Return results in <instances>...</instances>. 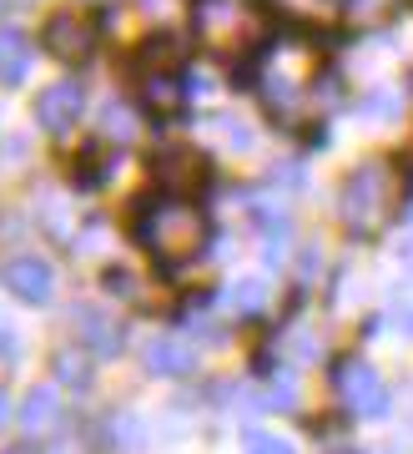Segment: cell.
<instances>
[{"label": "cell", "mask_w": 413, "mask_h": 454, "mask_svg": "<svg viewBox=\"0 0 413 454\" xmlns=\"http://www.w3.org/2000/svg\"><path fill=\"white\" fill-rule=\"evenodd\" d=\"M242 309H247V313H253V309H262V283H242Z\"/></svg>", "instance_id": "8fae6325"}, {"label": "cell", "mask_w": 413, "mask_h": 454, "mask_svg": "<svg viewBox=\"0 0 413 454\" xmlns=\"http://www.w3.org/2000/svg\"><path fill=\"white\" fill-rule=\"evenodd\" d=\"M81 106H86L81 86L76 82H56V86H46V91L35 97V121H41L51 137H66V131L76 127Z\"/></svg>", "instance_id": "277c9868"}, {"label": "cell", "mask_w": 413, "mask_h": 454, "mask_svg": "<svg viewBox=\"0 0 413 454\" xmlns=\"http://www.w3.org/2000/svg\"><path fill=\"white\" fill-rule=\"evenodd\" d=\"M31 41L20 31H0V82L5 86H20L26 82V71H31Z\"/></svg>", "instance_id": "8992f818"}, {"label": "cell", "mask_w": 413, "mask_h": 454, "mask_svg": "<svg viewBox=\"0 0 413 454\" xmlns=\"http://www.w3.org/2000/svg\"><path fill=\"white\" fill-rule=\"evenodd\" d=\"M146 364L157 373H187L191 369V348L176 339H152L146 343Z\"/></svg>", "instance_id": "ba28073f"}, {"label": "cell", "mask_w": 413, "mask_h": 454, "mask_svg": "<svg viewBox=\"0 0 413 454\" xmlns=\"http://www.w3.org/2000/svg\"><path fill=\"white\" fill-rule=\"evenodd\" d=\"M338 454H363V450H338Z\"/></svg>", "instance_id": "4fadbf2b"}, {"label": "cell", "mask_w": 413, "mask_h": 454, "mask_svg": "<svg viewBox=\"0 0 413 454\" xmlns=\"http://www.w3.org/2000/svg\"><path fill=\"white\" fill-rule=\"evenodd\" d=\"M247 454H298L287 439H277V434H268V429H253L247 434Z\"/></svg>", "instance_id": "30bf717a"}, {"label": "cell", "mask_w": 413, "mask_h": 454, "mask_svg": "<svg viewBox=\"0 0 413 454\" xmlns=\"http://www.w3.org/2000/svg\"><path fill=\"white\" fill-rule=\"evenodd\" d=\"M383 192H388V177H383V167H358L343 187V217L353 227H373L383 207Z\"/></svg>", "instance_id": "7a4b0ae2"}, {"label": "cell", "mask_w": 413, "mask_h": 454, "mask_svg": "<svg viewBox=\"0 0 413 454\" xmlns=\"http://www.w3.org/2000/svg\"><path fill=\"white\" fill-rule=\"evenodd\" d=\"M46 51H51V56H61V61L86 56V51H91V26H86L81 16H71V11L51 16L46 20Z\"/></svg>", "instance_id": "5b68a950"}, {"label": "cell", "mask_w": 413, "mask_h": 454, "mask_svg": "<svg viewBox=\"0 0 413 454\" xmlns=\"http://www.w3.org/2000/svg\"><path fill=\"white\" fill-rule=\"evenodd\" d=\"M343 399H348V409L363 414V419H383V414H388V384H383L378 369L363 364V358L343 364Z\"/></svg>", "instance_id": "6da1fadb"}, {"label": "cell", "mask_w": 413, "mask_h": 454, "mask_svg": "<svg viewBox=\"0 0 413 454\" xmlns=\"http://www.w3.org/2000/svg\"><path fill=\"white\" fill-rule=\"evenodd\" d=\"M76 333H81L86 348H96V354H116V348H121V328H116L112 318H101L96 309L76 313Z\"/></svg>", "instance_id": "52a82bcc"}, {"label": "cell", "mask_w": 413, "mask_h": 454, "mask_svg": "<svg viewBox=\"0 0 413 454\" xmlns=\"http://www.w3.org/2000/svg\"><path fill=\"white\" fill-rule=\"evenodd\" d=\"M26 429H46L51 419H56V389H35L31 399H26Z\"/></svg>", "instance_id": "9c48e42d"}, {"label": "cell", "mask_w": 413, "mask_h": 454, "mask_svg": "<svg viewBox=\"0 0 413 454\" xmlns=\"http://www.w3.org/2000/svg\"><path fill=\"white\" fill-rule=\"evenodd\" d=\"M11 419V399H5V394H0V424Z\"/></svg>", "instance_id": "7c38bea8"}, {"label": "cell", "mask_w": 413, "mask_h": 454, "mask_svg": "<svg viewBox=\"0 0 413 454\" xmlns=\"http://www.w3.org/2000/svg\"><path fill=\"white\" fill-rule=\"evenodd\" d=\"M5 288L16 293L20 303H51V293H56V273H51L46 258H35V253H16V258L5 262Z\"/></svg>", "instance_id": "3957f363"}]
</instances>
